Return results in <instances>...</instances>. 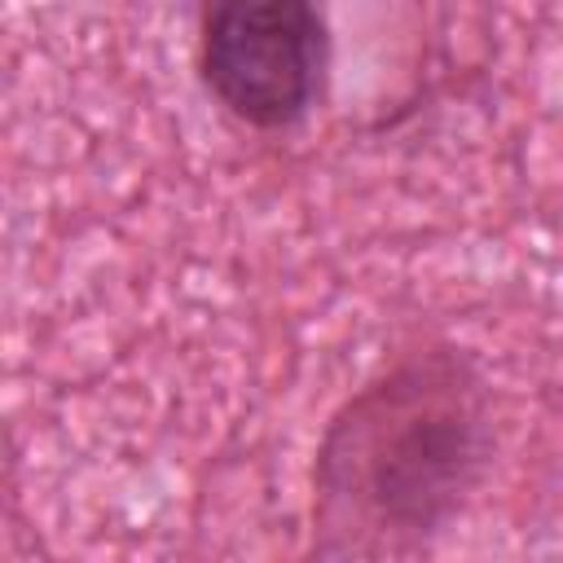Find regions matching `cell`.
<instances>
[{"mask_svg": "<svg viewBox=\"0 0 563 563\" xmlns=\"http://www.w3.org/2000/svg\"><path fill=\"white\" fill-rule=\"evenodd\" d=\"M198 66L229 114L251 128H290L321 97L330 31L303 0L216 4L202 18Z\"/></svg>", "mask_w": 563, "mask_h": 563, "instance_id": "2", "label": "cell"}, {"mask_svg": "<svg viewBox=\"0 0 563 563\" xmlns=\"http://www.w3.org/2000/svg\"><path fill=\"white\" fill-rule=\"evenodd\" d=\"M488 462V396L453 343L396 356L330 418L317 449V541L374 559L427 541Z\"/></svg>", "mask_w": 563, "mask_h": 563, "instance_id": "1", "label": "cell"}]
</instances>
